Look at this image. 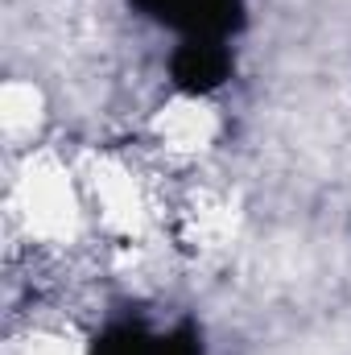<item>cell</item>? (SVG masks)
Returning a JSON list of instances; mask_svg holds the SVG:
<instances>
[{
  "instance_id": "1",
  "label": "cell",
  "mask_w": 351,
  "mask_h": 355,
  "mask_svg": "<svg viewBox=\"0 0 351 355\" xmlns=\"http://www.w3.org/2000/svg\"><path fill=\"white\" fill-rule=\"evenodd\" d=\"M149 21L174 29L182 37L228 42L244 25V0H132Z\"/></svg>"
},
{
  "instance_id": "3",
  "label": "cell",
  "mask_w": 351,
  "mask_h": 355,
  "mask_svg": "<svg viewBox=\"0 0 351 355\" xmlns=\"http://www.w3.org/2000/svg\"><path fill=\"white\" fill-rule=\"evenodd\" d=\"M91 355H203L194 327L149 331L141 322H120L95 339Z\"/></svg>"
},
{
  "instance_id": "2",
  "label": "cell",
  "mask_w": 351,
  "mask_h": 355,
  "mask_svg": "<svg viewBox=\"0 0 351 355\" xmlns=\"http://www.w3.org/2000/svg\"><path fill=\"white\" fill-rule=\"evenodd\" d=\"M170 79L186 95H207L219 91L232 79V50L228 42H211V37H182L174 54H170Z\"/></svg>"
}]
</instances>
